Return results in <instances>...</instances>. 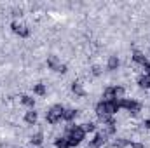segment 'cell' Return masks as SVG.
Here are the masks:
<instances>
[{"label": "cell", "mask_w": 150, "mask_h": 148, "mask_svg": "<svg viewBox=\"0 0 150 148\" xmlns=\"http://www.w3.org/2000/svg\"><path fill=\"white\" fill-rule=\"evenodd\" d=\"M11 30H12V33H16L18 37L21 38H28L30 37V28L26 26V25H23V23H19V21H12L11 23Z\"/></svg>", "instance_id": "2"}, {"label": "cell", "mask_w": 150, "mask_h": 148, "mask_svg": "<svg viewBox=\"0 0 150 148\" xmlns=\"http://www.w3.org/2000/svg\"><path fill=\"white\" fill-rule=\"evenodd\" d=\"M91 73L94 75V77H100V75H101V68H100V66H93V68H91Z\"/></svg>", "instance_id": "18"}, {"label": "cell", "mask_w": 150, "mask_h": 148, "mask_svg": "<svg viewBox=\"0 0 150 148\" xmlns=\"http://www.w3.org/2000/svg\"><path fill=\"white\" fill-rule=\"evenodd\" d=\"M21 103L25 105V106H28L30 110H33V106H35V98H32V96H21Z\"/></svg>", "instance_id": "11"}, {"label": "cell", "mask_w": 150, "mask_h": 148, "mask_svg": "<svg viewBox=\"0 0 150 148\" xmlns=\"http://www.w3.org/2000/svg\"><path fill=\"white\" fill-rule=\"evenodd\" d=\"M72 92H74L77 98H86V96H87V92L84 91V87H82L80 82H74V84H72Z\"/></svg>", "instance_id": "5"}, {"label": "cell", "mask_w": 150, "mask_h": 148, "mask_svg": "<svg viewBox=\"0 0 150 148\" xmlns=\"http://www.w3.org/2000/svg\"><path fill=\"white\" fill-rule=\"evenodd\" d=\"M113 92H115V99H122L126 94V89L122 85H113Z\"/></svg>", "instance_id": "16"}, {"label": "cell", "mask_w": 150, "mask_h": 148, "mask_svg": "<svg viewBox=\"0 0 150 148\" xmlns=\"http://www.w3.org/2000/svg\"><path fill=\"white\" fill-rule=\"evenodd\" d=\"M25 122L28 124V125H33V124H37V118H38V113L35 110H28L25 113Z\"/></svg>", "instance_id": "6"}, {"label": "cell", "mask_w": 150, "mask_h": 148, "mask_svg": "<svg viewBox=\"0 0 150 148\" xmlns=\"http://www.w3.org/2000/svg\"><path fill=\"white\" fill-rule=\"evenodd\" d=\"M131 148H145V145L143 143H138V141H133L131 143Z\"/></svg>", "instance_id": "20"}, {"label": "cell", "mask_w": 150, "mask_h": 148, "mask_svg": "<svg viewBox=\"0 0 150 148\" xmlns=\"http://www.w3.org/2000/svg\"><path fill=\"white\" fill-rule=\"evenodd\" d=\"M131 59H133L134 63H138V65H142V66H145V65L149 63V59H147V56H145L143 52H140V51H134V52H133V56H131Z\"/></svg>", "instance_id": "3"}, {"label": "cell", "mask_w": 150, "mask_h": 148, "mask_svg": "<svg viewBox=\"0 0 150 148\" xmlns=\"http://www.w3.org/2000/svg\"><path fill=\"white\" fill-rule=\"evenodd\" d=\"M59 65H61V63H59L58 56H47V68H49V70H56Z\"/></svg>", "instance_id": "10"}, {"label": "cell", "mask_w": 150, "mask_h": 148, "mask_svg": "<svg viewBox=\"0 0 150 148\" xmlns=\"http://www.w3.org/2000/svg\"><path fill=\"white\" fill-rule=\"evenodd\" d=\"M33 94H37V96H45V94H47V87H45L44 84H35V85H33Z\"/></svg>", "instance_id": "14"}, {"label": "cell", "mask_w": 150, "mask_h": 148, "mask_svg": "<svg viewBox=\"0 0 150 148\" xmlns=\"http://www.w3.org/2000/svg\"><path fill=\"white\" fill-rule=\"evenodd\" d=\"M56 72H58V73H67V72H68V66H67V65H59V66L56 68Z\"/></svg>", "instance_id": "19"}, {"label": "cell", "mask_w": 150, "mask_h": 148, "mask_svg": "<svg viewBox=\"0 0 150 148\" xmlns=\"http://www.w3.org/2000/svg\"><path fill=\"white\" fill-rule=\"evenodd\" d=\"M54 145H56V148H72V147H70V141H68V138H67V136H59V138H56Z\"/></svg>", "instance_id": "9"}, {"label": "cell", "mask_w": 150, "mask_h": 148, "mask_svg": "<svg viewBox=\"0 0 150 148\" xmlns=\"http://www.w3.org/2000/svg\"><path fill=\"white\" fill-rule=\"evenodd\" d=\"M63 111L65 108L61 106V105H54V106H51L47 113H45V120H47V124H51V125H56L58 122H61L63 120Z\"/></svg>", "instance_id": "1"}, {"label": "cell", "mask_w": 150, "mask_h": 148, "mask_svg": "<svg viewBox=\"0 0 150 148\" xmlns=\"http://www.w3.org/2000/svg\"><path fill=\"white\" fill-rule=\"evenodd\" d=\"M138 85L142 89H150V75H142L138 78Z\"/></svg>", "instance_id": "12"}, {"label": "cell", "mask_w": 150, "mask_h": 148, "mask_svg": "<svg viewBox=\"0 0 150 148\" xmlns=\"http://www.w3.org/2000/svg\"><path fill=\"white\" fill-rule=\"evenodd\" d=\"M142 125H143L145 129H150V118H147V120H143V122H142Z\"/></svg>", "instance_id": "21"}, {"label": "cell", "mask_w": 150, "mask_h": 148, "mask_svg": "<svg viewBox=\"0 0 150 148\" xmlns=\"http://www.w3.org/2000/svg\"><path fill=\"white\" fill-rule=\"evenodd\" d=\"M105 141H107V138H105L101 132H98V134H94V138L89 141V145H91V147H96V148H101L105 145Z\"/></svg>", "instance_id": "4"}, {"label": "cell", "mask_w": 150, "mask_h": 148, "mask_svg": "<svg viewBox=\"0 0 150 148\" xmlns=\"http://www.w3.org/2000/svg\"><path fill=\"white\" fill-rule=\"evenodd\" d=\"M77 115H79V111L75 110V108H65V111H63V120H67L70 124L74 118H77Z\"/></svg>", "instance_id": "7"}, {"label": "cell", "mask_w": 150, "mask_h": 148, "mask_svg": "<svg viewBox=\"0 0 150 148\" xmlns=\"http://www.w3.org/2000/svg\"><path fill=\"white\" fill-rule=\"evenodd\" d=\"M119 65H120V59H119L117 56H110V58H108V63H107V68H108L110 72H113V70L119 68Z\"/></svg>", "instance_id": "8"}, {"label": "cell", "mask_w": 150, "mask_h": 148, "mask_svg": "<svg viewBox=\"0 0 150 148\" xmlns=\"http://www.w3.org/2000/svg\"><path fill=\"white\" fill-rule=\"evenodd\" d=\"M82 129H84L86 134H87V132H94V131H96V124H94V122H86V124H82Z\"/></svg>", "instance_id": "17"}, {"label": "cell", "mask_w": 150, "mask_h": 148, "mask_svg": "<svg viewBox=\"0 0 150 148\" xmlns=\"http://www.w3.org/2000/svg\"><path fill=\"white\" fill-rule=\"evenodd\" d=\"M127 145H129V140H126V138H117V140L112 141L113 148H126Z\"/></svg>", "instance_id": "13"}, {"label": "cell", "mask_w": 150, "mask_h": 148, "mask_svg": "<svg viewBox=\"0 0 150 148\" xmlns=\"http://www.w3.org/2000/svg\"><path fill=\"white\" fill-rule=\"evenodd\" d=\"M30 143H32L33 147H38V145H42V143H44V134H42V132H37V134H33V136L30 138Z\"/></svg>", "instance_id": "15"}]
</instances>
